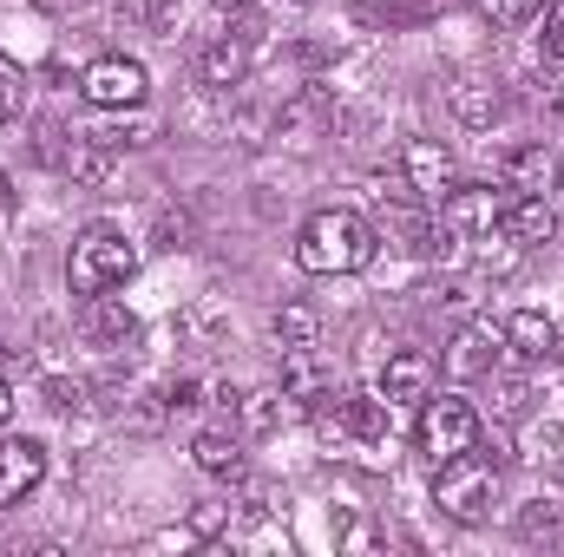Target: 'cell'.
<instances>
[{
	"label": "cell",
	"mask_w": 564,
	"mask_h": 557,
	"mask_svg": "<svg viewBox=\"0 0 564 557\" xmlns=\"http://www.w3.org/2000/svg\"><path fill=\"white\" fill-rule=\"evenodd\" d=\"M433 381H440L433 354L401 348V354H388V368H381V401H388V407H394V401H414V407H421L426 394H433Z\"/></svg>",
	"instance_id": "cell-15"
},
{
	"label": "cell",
	"mask_w": 564,
	"mask_h": 557,
	"mask_svg": "<svg viewBox=\"0 0 564 557\" xmlns=\"http://www.w3.org/2000/svg\"><path fill=\"white\" fill-rule=\"evenodd\" d=\"M341 414L355 439H388V401L381 394H341Z\"/></svg>",
	"instance_id": "cell-21"
},
{
	"label": "cell",
	"mask_w": 564,
	"mask_h": 557,
	"mask_svg": "<svg viewBox=\"0 0 564 557\" xmlns=\"http://www.w3.org/2000/svg\"><path fill=\"white\" fill-rule=\"evenodd\" d=\"M282 401L289 407H302V414H315L328 394H335V368L315 354V348H282Z\"/></svg>",
	"instance_id": "cell-11"
},
{
	"label": "cell",
	"mask_w": 564,
	"mask_h": 557,
	"mask_svg": "<svg viewBox=\"0 0 564 557\" xmlns=\"http://www.w3.org/2000/svg\"><path fill=\"white\" fill-rule=\"evenodd\" d=\"M46 401L66 414V407H79V381H46Z\"/></svg>",
	"instance_id": "cell-32"
},
{
	"label": "cell",
	"mask_w": 564,
	"mask_h": 557,
	"mask_svg": "<svg viewBox=\"0 0 564 557\" xmlns=\"http://www.w3.org/2000/svg\"><path fill=\"white\" fill-rule=\"evenodd\" d=\"M40 13H73V7H86V0H33Z\"/></svg>",
	"instance_id": "cell-33"
},
{
	"label": "cell",
	"mask_w": 564,
	"mask_h": 557,
	"mask_svg": "<svg viewBox=\"0 0 564 557\" xmlns=\"http://www.w3.org/2000/svg\"><path fill=\"white\" fill-rule=\"evenodd\" d=\"M79 335H86L93 348H126V341L139 335V321H132V308H126V302H112V288H106V295H86Z\"/></svg>",
	"instance_id": "cell-16"
},
{
	"label": "cell",
	"mask_w": 564,
	"mask_h": 557,
	"mask_svg": "<svg viewBox=\"0 0 564 557\" xmlns=\"http://www.w3.org/2000/svg\"><path fill=\"white\" fill-rule=\"evenodd\" d=\"M144 92H151V73H144V59H132V53H106V59H93L79 73V99L93 112H139Z\"/></svg>",
	"instance_id": "cell-5"
},
{
	"label": "cell",
	"mask_w": 564,
	"mask_h": 557,
	"mask_svg": "<svg viewBox=\"0 0 564 557\" xmlns=\"http://www.w3.org/2000/svg\"><path fill=\"white\" fill-rule=\"evenodd\" d=\"M7 414H13V394H7V381H0V426H7Z\"/></svg>",
	"instance_id": "cell-34"
},
{
	"label": "cell",
	"mask_w": 564,
	"mask_h": 557,
	"mask_svg": "<svg viewBox=\"0 0 564 557\" xmlns=\"http://www.w3.org/2000/svg\"><path fill=\"white\" fill-rule=\"evenodd\" d=\"M381 237H394L401 250H433V223L414 210V190H401L394 204L381 197Z\"/></svg>",
	"instance_id": "cell-18"
},
{
	"label": "cell",
	"mask_w": 564,
	"mask_h": 557,
	"mask_svg": "<svg viewBox=\"0 0 564 557\" xmlns=\"http://www.w3.org/2000/svg\"><path fill=\"white\" fill-rule=\"evenodd\" d=\"M191 459H197V472H210V479H243V439L224 433V426H204V433L191 439Z\"/></svg>",
	"instance_id": "cell-17"
},
{
	"label": "cell",
	"mask_w": 564,
	"mask_h": 557,
	"mask_svg": "<svg viewBox=\"0 0 564 557\" xmlns=\"http://www.w3.org/2000/svg\"><path fill=\"white\" fill-rule=\"evenodd\" d=\"M289 7H315V0H289Z\"/></svg>",
	"instance_id": "cell-36"
},
{
	"label": "cell",
	"mask_w": 564,
	"mask_h": 557,
	"mask_svg": "<svg viewBox=\"0 0 564 557\" xmlns=\"http://www.w3.org/2000/svg\"><path fill=\"white\" fill-rule=\"evenodd\" d=\"M499 112H506V92L492 79H459L453 86V119L459 125H492Z\"/></svg>",
	"instance_id": "cell-19"
},
{
	"label": "cell",
	"mask_w": 564,
	"mask_h": 557,
	"mask_svg": "<svg viewBox=\"0 0 564 557\" xmlns=\"http://www.w3.org/2000/svg\"><path fill=\"white\" fill-rule=\"evenodd\" d=\"M381 250V230L361 217V210H315L295 237V270L308 276H355L368 270Z\"/></svg>",
	"instance_id": "cell-1"
},
{
	"label": "cell",
	"mask_w": 564,
	"mask_h": 557,
	"mask_svg": "<svg viewBox=\"0 0 564 557\" xmlns=\"http://www.w3.org/2000/svg\"><path fill=\"white\" fill-rule=\"evenodd\" d=\"M545 7H552V0H479V13H486L492 26H532Z\"/></svg>",
	"instance_id": "cell-24"
},
{
	"label": "cell",
	"mask_w": 564,
	"mask_h": 557,
	"mask_svg": "<svg viewBox=\"0 0 564 557\" xmlns=\"http://www.w3.org/2000/svg\"><path fill=\"white\" fill-rule=\"evenodd\" d=\"M230 525V505H217V499H204V505H191V538H217Z\"/></svg>",
	"instance_id": "cell-29"
},
{
	"label": "cell",
	"mask_w": 564,
	"mask_h": 557,
	"mask_svg": "<svg viewBox=\"0 0 564 557\" xmlns=\"http://www.w3.org/2000/svg\"><path fill=\"white\" fill-rule=\"evenodd\" d=\"M525 401H532V394H525V381H499L492 414H499V419H519V414H525Z\"/></svg>",
	"instance_id": "cell-30"
},
{
	"label": "cell",
	"mask_w": 564,
	"mask_h": 557,
	"mask_svg": "<svg viewBox=\"0 0 564 557\" xmlns=\"http://www.w3.org/2000/svg\"><path fill=\"white\" fill-rule=\"evenodd\" d=\"M539 20H545V33H539V59H545V66H564V0H552Z\"/></svg>",
	"instance_id": "cell-25"
},
{
	"label": "cell",
	"mask_w": 564,
	"mask_h": 557,
	"mask_svg": "<svg viewBox=\"0 0 564 557\" xmlns=\"http://www.w3.org/2000/svg\"><path fill=\"white\" fill-rule=\"evenodd\" d=\"M401 184H408L414 197H426V204H440V197L459 184V164H453V151L440 139H414L401 151Z\"/></svg>",
	"instance_id": "cell-10"
},
{
	"label": "cell",
	"mask_w": 564,
	"mask_h": 557,
	"mask_svg": "<svg viewBox=\"0 0 564 557\" xmlns=\"http://www.w3.org/2000/svg\"><path fill=\"white\" fill-rule=\"evenodd\" d=\"M499 177H506V190H519V197H552V190L564 184V164H558L552 144L525 139V144H512V151L499 157Z\"/></svg>",
	"instance_id": "cell-8"
},
{
	"label": "cell",
	"mask_w": 564,
	"mask_h": 557,
	"mask_svg": "<svg viewBox=\"0 0 564 557\" xmlns=\"http://www.w3.org/2000/svg\"><path fill=\"white\" fill-rule=\"evenodd\" d=\"M46 479V446L40 439H0V512L33 499Z\"/></svg>",
	"instance_id": "cell-12"
},
{
	"label": "cell",
	"mask_w": 564,
	"mask_h": 557,
	"mask_svg": "<svg viewBox=\"0 0 564 557\" xmlns=\"http://www.w3.org/2000/svg\"><path fill=\"white\" fill-rule=\"evenodd\" d=\"M217 7H250V0H217Z\"/></svg>",
	"instance_id": "cell-35"
},
{
	"label": "cell",
	"mask_w": 564,
	"mask_h": 557,
	"mask_svg": "<svg viewBox=\"0 0 564 557\" xmlns=\"http://www.w3.org/2000/svg\"><path fill=\"white\" fill-rule=\"evenodd\" d=\"M119 20H144V26H158V33H164V26L177 20V0H126V7H119Z\"/></svg>",
	"instance_id": "cell-28"
},
{
	"label": "cell",
	"mask_w": 564,
	"mask_h": 557,
	"mask_svg": "<svg viewBox=\"0 0 564 557\" xmlns=\"http://www.w3.org/2000/svg\"><path fill=\"white\" fill-rule=\"evenodd\" d=\"M237 414L250 433H270L282 419V387H257V394H237Z\"/></svg>",
	"instance_id": "cell-23"
},
{
	"label": "cell",
	"mask_w": 564,
	"mask_h": 557,
	"mask_svg": "<svg viewBox=\"0 0 564 557\" xmlns=\"http://www.w3.org/2000/svg\"><path fill=\"white\" fill-rule=\"evenodd\" d=\"M499 237H506L512 250H539V243H552V237H558V210H552V197H506V210H499Z\"/></svg>",
	"instance_id": "cell-13"
},
{
	"label": "cell",
	"mask_w": 564,
	"mask_h": 557,
	"mask_svg": "<svg viewBox=\"0 0 564 557\" xmlns=\"http://www.w3.org/2000/svg\"><path fill=\"white\" fill-rule=\"evenodd\" d=\"M132 270H139V250H132L126 230H112V223L79 230V243H73V256H66L73 295H106V288H119Z\"/></svg>",
	"instance_id": "cell-3"
},
{
	"label": "cell",
	"mask_w": 564,
	"mask_h": 557,
	"mask_svg": "<svg viewBox=\"0 0 564 557\" xmlns=\"http://www.w3.org/2000/svg\"><path fill=\"white\" fill-rule=\"evenodd\" d=\"M66 171H73V184H106V171H112V144H99L93 132H86V139H73Z\"/></svg>",
	"instance_id": "cell-22"
},
{
	"label": "cell",
	"mask_w": 564,
	"mask_h": 557,
	"mask_svg": "<svg viewBox=\"0 0 564 557\" xmlns=\"http://www.w3.org/2000/svg\"><path fill=\"white\" fill-rule=\"evenodd\" d=\"M433 505H440L453 525H486L492 505H499V466L479 459V452L440 459V472H433Z\"/></svg>",
	"instance_id": "cell-2"
},
{
	"label": "cell",
	"mask_w": 564,
	"mask_h": 557,
	"mask_svg": "<svg viewBox=\"0 0 564 557\" xmlns=\"http://www.w3.org/2000/svg\"><path fill=\"white\" fill-rule=\"evenodd\" d=\"M270 328H276L282 348H315V341H322V315H315L308 302H282Z\"/></svg>",
	"instance_id": "cell-20"
},
{
	"label": "cell",
	"mask_w": 564,
	"mask_h": 557,
	"mask_svg": "<svg viewBox=\"0 0 564 557\" xmlns=\"http://www.w3.org/2000/svg\"><path fill=\"white\" fill-rule=\"evenodd\" d=\"M552 525H558V505H552V499H532V512H525V538H532V532H552Z\"/></svg>",
	"instance_id": "cell-31"
},
{
	"label": "cell",
	"mask_w": 564,
	"mask_h": 557,
	"mask_svg": "<svg viewBox=\"0 0 564 557\" xmlns=\"http://www.w3.org/2000/svg\"><path fill=\"white\" fill-rule=\"evenodd\" d=\"M414 439H421V452L440 466V459H453V452H473L479 446V414L459 401V394H426L421 401V426H414Z\"/></svg>",
	"instance_id": "cell-6"
},
{
	"label": "cell",
	"mask_w": 564,
	"mask_h": 557,
	"mask_svg": "<svg viewBox=\"0 0 564 557\" xmlns=\"http://www.w3.org/2000/svg\"><path fill=\"white\" fill-rule=\"evenodd\" d=\"M20 106H26V73L13 59H0V125L20 119Z\"/></svg>",
	"instance_id": "cell-26"
},
{
	"label": "cell",
	"mask_w": 564,
	"mask_h": 557,
	"mask_svg": "<svg viewBox=\"0 0 564 557\" xmlns=\"http://www.w3.org/2000/svg\"><path fill=\"white\" fill-rule=\"evenodd\" d=\"M499 210L506 197L492 184H453L440 197V223H433V250H453V243H479L499 230Z\"/></svg>",
	"instance_id": "cell-4"
},
{
	"label": "cell",
	"mask_w": 564,
	"mask_h": 557,
	"mask_svg": "<svg viewBox=\"0 0 564 557\" xmlns=\"http://www.w3.org/2000/svg\"><path fill=\"white\" fill-rule=\"evenodd\" d=\"M499 354H506V328H499V321H466V328L446 341V374H453V381H492Z\"/></svg>",
	"instance_id": "cell-7"
},
{
	"label": "cell",
	"mask_w": 564,
	"mask_h": 557,
	"mask_svg": "<svg viewBox=\"0 0 564 557\" xmlns=\"http://www.w3.org/2000/svg\"><path fill=\"white\" fill-rule=\"evenodd\" d=\"M250 66H257V40L250 33H217L210 46H197V86H210V92L243 86Z\"/></svg>",
	"instance_id": "cell-9"
},
{
	"label": "cell",
	"mask_w": 564,
	"mask_h": 557,
	"mask_svg": "<svg viewBox=\"0 0 564 557\" xmlns=\"http://www.w3.org/2000/svg\"><path fill=\"white\" fill-rule=\"evenodd\" d=\"M151 250H191V217L184 210H164L158 230H151Z\"/></svg>",
	"instance_id": "cell-27"
},
{
	"label": "cell",
	"mask_w": 564,
	"mask_h": 557,
	"mask_svg": "<svg viewBox=\"0 0 564 557\" xmlns=\"http://www.w3.org/2000/svg\"><path fill=\"white\" fill-rule=\"evenodd\" d=\"M499 328H506V354H519L525 368H539V361L558 354V321H552L545 308H519V315H506Z\"/></svg>",
	"instance_id": "cell-14"
}]
</instances>
